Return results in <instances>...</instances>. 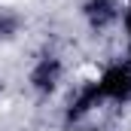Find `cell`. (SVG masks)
<instances>
[{
	"label": "cell",
	"mask_w": 131,
	"mask_h": 131,
	"mask_svg": "<svg viewBox=\"0 0 131 131\" xmlns=\"http://www.w3.org/2000/svg\"><path fill=\"white\" fill-rule=\"evenodd\" d=\"M64 79V61L58 55H43L37 58V64L28 73V85H31L37 95H55L58 85Z\"/></svg>",
	"instance_id": "obj_2"
},
{
	"label": "cell",
	"mask_w": 131,
	"mask_h": 131,
	"mask_svg": "<svg viewBox=\"0 0 131 131\" xmlns=\"http://www.w3.org/2000/svg\"><path fill=\"white\" fill-rule=\"evenodd\" d=\"M89 131H107V128H89Z\"/></svg>",
	"instance_id": "obj_7"
},
{
	"label": "cell",
	"mask_w": 131,
	"mask_h": 131,
	"mask_svg": "<svg viewBox=\"0 0 131 131\" xmlns=\"http://www.w3.org/2000/svg\"><path fill=\"white\" fill-rule=\"evenodd\" d=\"M101 104V92H98V85H95V79L92 82H82L76 92H73V98L67 101V107H64V122L67 125H73V122H79V119H85L92 110H98Z\"/></svg>",
	"instance_id": "obj_3"
},
{
	"label": "cell",
	"mask_w": 131,
	"mask_h": 131,
	"mask_svg": "<svg viewBox=\"0 0 131 131\" xmlns=\"http://www.w3.org/2000/svg\"><path fill=\"white\" fill-rule=\"evenodd\" d=\"M79 12H82L85 25H89L92 31H107V28L116 25L119 15H122V9H119L116 0H85V3L79 6Z\"/></svg>",
	"instance_id": "obj_4"
},
{
	"label": "cell",
	"mask_w": 131,
	"mask_h": 131,
	"mask_svg": "<svg viewBox=\"0 0 131 131\" xmlns=\"http://www.w3.org/2000/svg\"><path fill=\"white\" fill-rule=\"evenodd\" d=\"M104 104H128L131 101V61H116L104 67L95 79Z\"/></svg>",
	"instance_id": "obj_1"
},
{
	"label": "cell",
	"mask_w": 131,
	"mask_h": 131,
	"mask_svg": "<svg viewBox=\"0 0 131 131\" xmlns=\"http://www.w3.org/2000/svg\"><path fill=\"white\" fill-rule=\"evenodd\" d=\"M119 18H122V25H125V34H128V40H131V3L122 9V15H119Z\"/></svg>",
	"instance_id": "obj_6"
},
{
	"label": "cell",
	"mask_w": 131,
	"mask_h": 131,
	"mask_svg": "<svg viewBox=\"0 0 131 131\" xmlns=\"http://www.w3.org/2000/svg\"><path fill=\"white\" fill-rule=\"evenodd\" d=\"M21 34V15L15 9L0 6V43H12Z\"/></svg>",
	"instance_id": "obj_5"
}]
</instances>
